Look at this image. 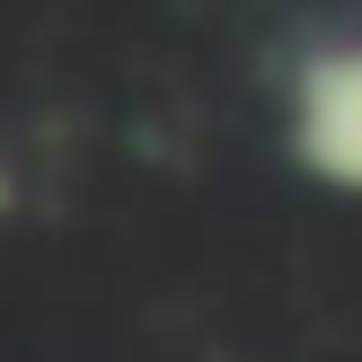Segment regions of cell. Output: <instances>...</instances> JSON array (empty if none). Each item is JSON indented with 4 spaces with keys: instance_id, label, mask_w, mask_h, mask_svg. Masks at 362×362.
Instances as JSON below:
<instances>
[{
    "instance_id": "obj_2",
    "label": "cell",
    "mask_w": 362,
    "mask_h": 362,
    "mask_svg": "<svg viewBox=\"0 0 362 362\" xmlns=\"http://www.w3.org/2000/svg\"><path fill=\"white\" fill-rule=\"evenodd\" d=\"M0 212H18V159L0 151Z\"/></svg>"
},
{
    "instance_id": "obj_1",
    "label": "cell",
    "mask_w": 362,
    "mask_h": 362,
    "mask_svg": "<svg viewBox=\"0 0 362 362\" xmlns=\"http://www.w3.org/2000/svg\"><path fill=\"white\" fill-rule=\"evenodd\" d=\"M283 133L292 159L336 194H362V35L310 45L283 80Z\"/></svg>"
}]
</instances>
